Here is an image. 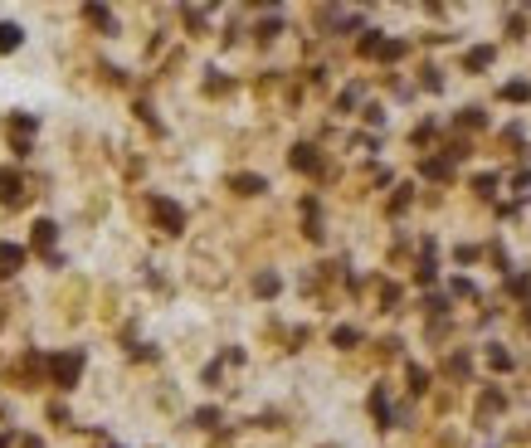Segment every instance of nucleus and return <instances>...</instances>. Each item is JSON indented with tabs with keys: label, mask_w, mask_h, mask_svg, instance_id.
<instances>
[{
	"label": "nucleus",
	"mask_w": 531,
	"mask_h": 448,
	"mask_svg": "<svg viewBox=\"0 0 531 448\" xmlns=\"http://www.w3.org/2000/svg\"><path fill=\"white\" fill-rule=\"evenodd\" d=\"M488 59H493V49H473V54H468V69H483Z\"/></svg>",
	"instance_id": "obj_11"
},
{
	"label": "nucleus",
	"mask_w": 531,
	"mask_h": 448,
	"mask_svg": "<svg viewBox=\"0 0 531 448\" xmlns=\"http://www.w3.org/2000/svg\"><path fill=\"white\" fill-rule=\"evenodd\" d=\"M234 186H239V195H258V190H263V181H258V176H239Z\"/></svg>",
	"instance_id": "obj_8"
},
{
	"label": "nucleus",
	"mask_w": 531,
	"mask_h": 448,
	"mask_svg": "<svg viewBox=\"0 0 531 448\" xmlns=\"http://www.w3.org/2000/svg\"><path fill=\"white\" fill-rule=\"evenodd\" d=\"M502 98H512V102H521V98H531V88H526V83H507V88H502Z\"/></svg>",
	"instance_id": "obj_10"
},
{
	"label": "nucleus",
	"mask_w": 531,
	"mask_h": 448,
	"mask_svg": "<svg viewBox=\"0 0 531 448\" xmlns=\"http://www.w3.org/2000/svg\"><path fill=\"white\" fill-rule=\"evenodd\" d=\"M156 219H161V224H166V229H171V234H176V229H181V224H185V214H181V210H176L171 200H156Z\"/></svg>",
	"instance_id": "obj_3"
},
{
	"label": "nucleus",
	"mask_w": 531,
	"mask_h": 448,
	"mask_svg": "<svg viewBox=\"0 0 531 448\" xmlns=\"http://www.w3.org/2000/svg\"><path fill=\"white\" fill-rule=\"evenodd\" d=\"M25 263V249H15V244H0V273H15Z\"/></svg>",
	"instance_id": "obj_4"
},
{
	"label": "nucleus",
	"mask_w": 531,
	"mask_h": 448,
	"mask_svg": "<svg viewBox=\"0 0 531 448\" xmlns=\"http://www.w3.org/2000/svg\"><path fill=\"white\" fill-rule=\"evenodd\" d=\"M34 244H39V249L54 244V224H34Z\"/></svg>",
	"instance_id": "obj_9"
},
{
	"label": "nucleus",
	"mask_w": 531,
	"mask_h": 448,
	"mask_svg": "<svg viewBox=\"0 0 531 448\" xmlns=\"http://www.w3.org/2000/svg\"><path fill=\"white\" fill-rule=\"evenodd\" d=\"M293 161H297V171H317V156H312V146H297V151H293Z\"/></svg>",
	"instance_id": "obj_6"
},
{
	"label": "nucleus",
	"mask_w": 531,
	"mask_h": 448,
	"mask_svg": "<svg viewBox=\"0 0 531 448\" xmlns=\"http://www.w3.org/2000/svg\"><path fill=\"white\" fill-rule=\"evenodd\" d=\"M78 366H83V356H54V380H59V385H74Z\"/></svg>",
	"instance_id": "obj_2"
},
{
	"label": "nucleus",
	"mask_w": 531,
	"mask_h": 448,
	"mask_svg": "<svg viewBox=\"0 0 531 448\" xmlns=\"http://www.w3.org/2000/svg\"><path fill=\"white\" fill-rule=\"evenodd\" d=\"M258 293H263V298L278 293V278H273V273H263V278H258Z\"/></svg>",
	"instance_id": "obj_12"
},
{
	"label": "nucleus",
	"mask_w": 531,
	"mask_h": 448,
	"mask_svg": "<svg viewBox=\"0 0 531 448\" xmlns=\"http://www.w3.org/2000/svg\"><path fill=\"white\" fill-rule=\"evenodd\" d=\"M361 49H365V54H381V59H395L405 44H400V39H381V34H365V39H361Z\"/></svg>",
	"instance_id": "obj_1"
},
{
	"label": "nucleus",
	"mask_w": 531,
	"mask_h": 448,
	"mask_svg": "<svg viewBox=\"0 0 531 448\" xmlns=\"http://www.w3.org/2000/svg\"><path fill=\"white\" fill-rule=\"evenodd\" d=\"M0 200H20V181L15 176H0Z\"/></svg>",
	"instance_id": "obj_7"
},
{
	"label": "nucleus",
	"mask_w": 531,
	"mask_h": 448,
	"mask_svg": "<svg viewBox=\"0 0 531 448\" xmlns=\"http://www.w3.org/2000/svg\"><path fill=\"white\" fill-rule=\"evenodd\" d=\"M20 25H0V49H20Z\"/></svg>",
	"instance_id": "obj_5"
}]
</instances>
